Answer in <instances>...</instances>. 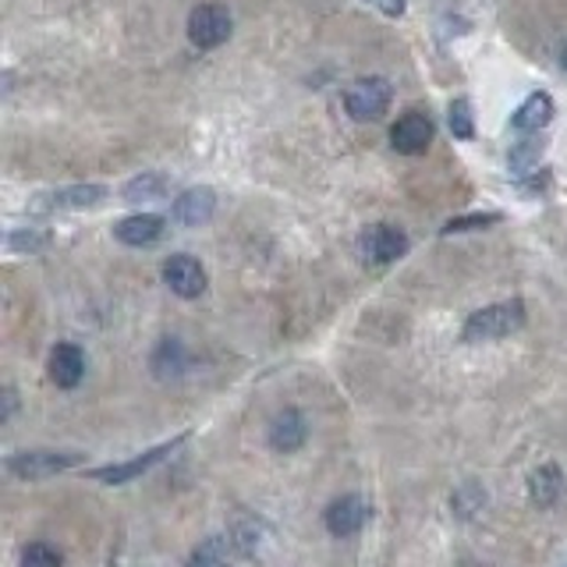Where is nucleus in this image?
<instances>
[{
	"label": "nucleus",
	"mask_w": 567,
	"mask_h": 567,
	"mask_svg": "<svg viewBox=\"0 0 567 567\" xmlns=\"http://www.w3.org/2000/svg\"><path fill=\"white\" fill-rule=\"evenodd\" d=\"M564 494V472L557 465H543L529 475V497L535 507H554Z\"/></svg>",
	"instance_id": "15"
},
{
	"label": "nucleus",
	"mask_w": 567,
	"mask_h": 567,
	"mask_svg": "<svg viewBox=\"0 0 567 567\" xmlns=\"http://www.w3.org/2000/svg\"><path fill=\"white\" fill-rule=\"evenodd\" d=\"M103 199H107V188L103 185H71L50 196V202L61 206V210H89V206H100Z\"/></svg>",
	"instance_id": "16"
},
{
	"label": "nucleus",
	"mask_w": 567,
	"mask_h": 567,
	"mask_svg": "<svg viewBox=\"0 0 567 567\" xmlns=\"http://www.w3.org/2000/svg\"><path fill=\"white\" fill-rule=\"evenodd\" d=\"M432 142V117L423 114V111H408L401 114L394 128H391V146L397 149V153L405 157H419L426 153Z\"/></svg>",
	"instance_id": "5"
},
{
	"label": "nucleus",
	"mask_w": 567,
	"mask_h": 567,
	"mask_svg": "<svg viewBox=\"0 0 567 567\" xmlns=\"http://www.w3.org/2000/svg\"><path fill=\"white\" fill-rule=\"evenodd\" d=\"M14 405H19V401H14V391L11 386H4V419H11L14 415Z\"/></svg>",
	"instance_id": "25"
},
{
	"label": "nucleus",
	"mask_w": 567,
	"mask_h": 567,
	"mask_svg": "<svg viewBox=\"0 0 567 567\" xmlns=\"http://www.w3.org/2000/svg\"><path fill=\"white\" fill-rule=\"evenodd\" d=\"M163 280L177 298H199L206 291V270L196 256H171L163 263Z\"/></svg>",
	"instance_id": "7"
},
{
	"label": "nucleus",
	"mask_w": 567,
	"mask_h": 567,
	"mask_svg": "<svg viewBox=\"0 0 567 567\" xmlns=\"http://www.w3.org/2000/svg\"><path fill=\"white\" fill-rule=\"evenodd\" d=\"M160 234H163V217H157V213L125 217V220H117V228H114V238H117V242H121V245H131V248L153 245V242H160Z\"/></svg>",
	"instance_id": "13"
},
{
	"label": "nucleus",
	"mask_w": 567,
	"mask_h": 567,
	"mask_svg": "<svg viewBox=\"0 0 567 567\" xmlns=\"http://www.w3.org/2000/svg\"><path fill=\"white\" fill-rule=\"evenodd\" d=\"M323 521H326V529H331L334 535H355L369 521V504L358 494L337 497L331 507H326Z\"/></svg>",
	"instance_id": "8"
},
{
	"label": "nucleus",
	"mask_w": 567,
	"mask_h": 567,
	"mask_svg": "<svg viewBox=\"0 0 567 567\" xmlns=\"http://www.w3.org/2000/svg\"><path fill=\"white\" fill-rule=\"evenodd\" d=\"M47 242H50L47 231H11L8 234V245L14 252H39V248H47Z\"/></svg>",
	"instance_id": "22"
},
{
	"label": "nucleus",
	"mask_w": 567,
	"mask_h": 567,
	"mask_svg": "<svg viewBox=\"0 0 567 567\" xmlns=\"http://www.w3.org/2000/svg\"><path fill=\"white\" fill-rule=\"evenodd\" d=\"M192 567H228V543L223 540H210L196 549L192 557Z\"/></svg>",
	"instance_id": "20"
},
{
	"label": "nucleus",
	"mask_w": 567,
	"mask_h": 567,
	"mask_svg": "<svg viewBox=\"0 0 567 567\" xmlns=\"http://www.w3.org/2000/svg\"><path fill=\"white\" fill-rule=\"evenodd\" d=\"M22 567H65V557L50 543H28L22 554Z\"/></svg>",
	"instance_id": "19"
},
{
	"label": "nucleus",
	"mask_w": 567,
	"mask_h": 567,
	"mask_svg": "<svg viewBox=\"0 0 567 567\" xmlns=\"http://www.w3.org/2000/svg\"><path fill=\"white\" fill-rule=\"evenodd\" d=\"M47 372H50V380L61 386V391H71V386H79L82 377H85V355L79 345H57L50 351V362H47Z\"/></svg>",
	"instance_id": "10"
},
{
	"label": "nucleus",
	"mask_w": 567,
	"mask_h": 567,
	"mask_svg": "<svg viewBox=\"0 0 567 567\" xmlns=\"http://www.w3.org/2000/svg\"><path fill=\"white\" fill-rule=\"evenodd\" d=\"M500 217L497 213H472V217H461V220H451L443 228V234H461V231H479V228H489V223H497Z\"/></svg>",
	"instance_id": "23"
},
{
	"label": "nucleus",
	"mask_w": 567,
	"mask_h": 567,
	"mask_svg": "<svg viewBox=\"0 0 567 567\" xmlns=\"http://www.w3.org/2000/svg\"><path fill=\"white\" fill-rule=\"evenodd\" d=\"M213 213H217V196H213V188H206V185L182 192L174 202V217L182 220L185 228H199V223H206Z\"/></svg>",
	"instance_id": "12"
},
{
	"label": "nucleus",
	"mask_w": 567,
	"mask_h": 567,
	"mask_svg": "<svg viewBox=\"0 0 567 567\" xmlns=\"http://www.w3.org/2000/svg\"><path fill=\"white\" fill-rule=\"evenodd\" d=\"M540 157H543V136H525L521 142L511 146V153H507V163H511L514 174H525V171L535 167V163H540Z\"/></svg>",
	"instance_id": "17"
},
{
	"label": "nucleus",
	"mask_w": 567,
	"mask_h": 567,
	"mask_svg": "<svg viewBox=\"0 0 567 567\" xmlns=\"http://www.w3.org/2000/svg\"><path fill=\"white\" fill-rule=\"evenodd\" d=\"M188 567H192V564H188Z\"/></svg>",
	"instance_id": "27"
},
{
	"label": "nucleus",
	"mask_w": 567,
	"mask_h": 567,
	"mask_svg": "<svg viewBox=\"0 0 567 567\" xmlns=\"http://www.w3.org/2000/svg\"><path fill=\"white\" fill-rule=\"evenodd\" d=\"M163 192H167V177L163 174H139L136 182H128L125 199L128 202H149V199H160Z\"/></svg>",
	"instance_id": "18"
},
{
	"label": "nucleus",
	"mask_w": 567,
	"mask_h": 567,
	"mask_svg": "<svg viewBox=\"0 0 567 567\" xmlns=\"http://www.w3.org/2000/svg\"><path fill=\"white\" fill-rule=\"evenodd\" d=\"M305 415L298 412V408H284L274 415V423L270 429H266V437H270V447L274 451H298V447L305 443Z\"/></svg>",
	"instance_id": "11"
},
{
	"label": "nucleus",
	"mask_w": 567,
	"mask_h": 567,
	"mask_svg": "<svg viewBox=\"0 0 567 567\" xmlns=\"http://www.w3.org/2000/svg\"><path fill=\"white\" fill-rule=\"evenodd\" d=\"M560 65H564V71H567V47L560 50Z\"/></svg>",
	"instance_id": "26"
},
{
	"label": "nucleus",
	"mask_w": 567,
	"mask_h": 567,
	"mask_svg": "<svg viewBox=\"0 0 567 567\" xmlns=\"http://www.w3.org/2000/svg\"><path fill=\"white\" fill-rule=\"evenodd\" d=\"M79 454H54V451H25L8 458V472L19 475V479H43V475L65 472L79 465Z\"/></svg>",
	"instance_id": "6"
},
{
	"label": "nucleus",
	"mask_w": 567,
	"mask_h": 567,
	"mask_svg": "<svg viewBox=\"0 0 567 567\" xmlns=\"http://www.w3.org/2000/svg\"><path fill=\"white\" fill-rule=\"evenodd\" d=\"M451 131H454V139H472V136H475L472 103H468V100H454V103H451Z\"/></svg>",
	"instance_id": "21"
},
{
	"label": "nucleus",
	"mask_w": 567,
	"mask_h": 567,
	"mask_svg": "<svg viewBox=\"0 0 567 567\" xmlns=\"http://www.w3.org/2000/svg\"><path fill=\"white\" fill-rule=\"evenodd\" d=\"M372 8H380L383 14H391V19H397V14H405L408 0H369Z\"/></svg>",
	"instance_id": "24"
},
{
	"label": "nucleus",
	"mask_w": 567,
	"mask_h": 567,
	"mask_svg": "<svg viewBox=\"0 0 567 567\" xmlns=\"http://www.w3.org/2000/svg\"><path fill=\"white\" fill-rule=\"evenodd\" d=\"M549 117H554V100H549L546 93H532V96L514 111L511 128L521 131V136H540V131L549 125Z\"/></svg>",
	"instance_id": "14"
},
{
	"label": "nucleus",
	"mask_w": 567,
	"mask_h": 567,
	"mask_svg": "<svg viewBox=\"0 0 567 567\" xmlns=\"http://www.w3.org/2000/svg\"><path fill=\"white\" fill-rule=\"evenodd\" d=\"M391 100H394V89L386 79H358L348 93H345V111L351 121H380V117L391 111Z\"/></svg>",
	"instance_id": "2"
},
{
	"label": "nucleus",
	"mask_w": 567,
	"mask_h": 567,
	"mask_svg": "<svg viewBox=\"0 0 567 567\" xmlns=\"http://www.w3.org/2000/svg\"><path fill=\"white\" fill-rule=\"evenodd\" d=\"M231 33H234V19L223 4H199L188 14V36L202 50L223 47V43L231 39Z\"/></svg>",
	"instance_id": "3"
},
{
	"label": "nucleus",
	"mask_w": 567,
	"mask_h": 567,
	"mask_svg": "<svg viewBox=\"0 0 567 567\" xmlns=\"http://www.w3.org/2000/svg\"><path fill=\"white\" fill-rule=\"evenodd\" d=\"M185 437H177V440H167V443H160V447H153V451H146V454H139V458H131V461H125V465H111V468H100V472H93L100 483H131V479H139L142 472H149L153 465H160L163 458H167L177 443H182Z\"/></svg>",
	"instance_id": "9"
},
{
	"label": "nucleus",
	"mask_w": 567,
	"mask_h": 567,
	"mask_svg": "<svg viewBox=\"0 0 567 567\" xmlns=\"http://www.w3.org/2000/svg\"><path fill=\"white\" fill-rule=\"evenodd\" d=\"M525 326V305L521 302H500V305H489L472 312L468 323H465V340H500V337H511Z\"/></svg>",
	"instance_id": "1"
},
{
	"label": "nucleus",
	"mask_w": 567,
	"mask_h": 567,
	"mask_svg": "<svg viewBox=\"0 0 567 567\" xmlns=\"http://www.w3.org/2000/svg\"><path fill=\"white\" fill-rule=\"evenodd\" d=\"M358 252H362V259L372 266H391L408 252V238L405 231L391 228V223H372V228H366L362 238H358Z\"/></svg>",
	"instance_id": "4"
}]
</instances>
